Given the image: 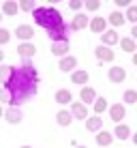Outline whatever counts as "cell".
Wrapping results in <instances>:
<instances>
[{
  "mask_svg": "<svg viewBox=\"0 0 137 148\" xmlns=\"http://www.w3.org/2000/svg\"><path fill=\"white\" fill-rule=\"evenodd\" d=\"M0 19H2V13H0Z\"/></svg>",
  "mask_w": 137,
  "mask_h": 148,
  "instance_id": "b9f144b4",
  "label": "cell"
},
{
  "mask_svg": "<svg viewBox=\"0 0 137 148\" xmlns=\"http://www.w3.org/2000/svg\"><path fill=\"white\" fill-rule=\"evenodd\" d=\"M107 75H109V82H114V84H120V82L126 79V71H124V67H111Z\"/></svg>",
  "mask_w": 137,
  "mask_h": 148,
  "instance_id": "9a60e30c",
  "label": "cell"
},
{
  "mask_svg": "<svg viewBox=\"0 0 137 148\" xmlns=\"http://www.w3.org/2000/svg\"><path fill=\"white\" fill-rule=\"evenodd\" d=\"M86 129H88L90 133H99V131L103 129V120H101V116H92V118H86Z\"/></svg>",
  "mask_w": 137,
  "mask_h": 148,
  "instance_id": "d6986e66",
  "label": "cell"
},
{
  "mask_svg": "<svg viewBox=\"0 0 137 148\" xmlns=\"http://www.w3.org/2000/svg\"><path fill=\"white\" fill-rule=\"evenodd\" d=\"M133 64H135V67H137V52L133 54Z\"/></svg>",
  "mask_w": 137,
  "mask_h": 148,
  "instance_id": "d590c367",
  "label": "cell"
},
{
  "mask_svg": "<svg viewBox=\"0 0 137 148\" xmlns=\"http://www.w3.org/2000/svg\"><path fill=\"white\" fill-rule=\"evenodd\" d=\"M111 142H114V133H109V131H99L96 133V144L99 146H111Z\"/></svg>",
  "mask_w": 137,
  "mask_h": 148,
  "instance_id": "ffe728a7",
  "label": "cell"
},
{
  "mask_svg": "<svg viewBox=\"0 0 137 148\" xmlns=\"http://www.w3.org/2000/svg\"><path fill=\"white\" fill-rule=\"evenodd\" d=\"M96 58H99V62H111V60L116 58V54L111 52V47H105V45H99V47L94 49Z\"/></svg>",
  "mask_w": 137,
  "mask_h": 148,
  "instance_id": "8992f818",
  "label": "cell"
},
{
  "mask_svg": "<svg viewBox=\"0 0 137 148\" xmlns=\"http://www.w3.org/2000/svg\"><path fill=\"white\" fill-rule=\"evenodd\" d=\"M71 116L77 120H86L88 118V108L79 101V103H71Z\"/></svg>",
  "mask_w": 137,
  "mask_h": 148,
  "instance_id": "9c48e42d",
  "label": "cell"
},
{
  "mask_svg": "<svg viewBox=\"0 0 137 148\" xmlns=\"http://www.w3.org/2000/svg\"><path fill=\"white\" fill-rule=\"evenodd\" d=\"M84 7H86V11H99V9H101V2H99V0H86Z\"/></svg>",
  "mask_w": 137,
  "mask_h": 148,
  "instance_id": "4dcf8cb0",
  "label": "cell"
},
{
  "mask_svg": "<svg viewBox=\"0 0 137 148\" xmlns=\"http://www.w3.org/2000/svg\"><path fill=\"white\" fill-rule=\"evenodd\" d=\"M17 11H19V4L15 2V0H4L2 2V15H9V17H15L17 15Z\"/></svg>",
  "mask_w": 137,
  "mask_h": 148,
  "instance_id": "e0dca14e",
  "label": "cell"
},
{
  "mask_svg": "<svg viewBox=\"0 0 137 148\" xmlns=\"http://www.w3.org/2000/svg\"><path fill=\"white\" fill-rule=\"evenodd\" d=\"M11 73H13V67H11V64H0V84H2V86L11 79Z\"/></svg>",
  "mask_w": 137,
  "mask_h": 148,
  "instance_id": "d4e9b609",
  "label": "cell"
},
{
  "mask_svg": "<svg viewBox=\"0 0 137 148\" xmlns=\"http://www.w3.org/2000/svg\"><path fill=\"white\" fill-rule=\"evenodd\" d=\"M75 148H86V146H75Z\"/></svg>",
  "mask_w": 137,
  "mask_h": 148,
  "instance_id": "ab89813d",
  "label": "cell"
},
{
  "mask_svg": "<svg viewBox=\"0 0 137 148\" xmlns=\"http://www.w3.org/2000/svg\"><path fill=\"white\" fill-rule=\"evenodd\" d=\"M17 54H19V58L28 60V58H32V56L37 54V47H34V43H19L17 45Z\"/></svg>",
  "mask_w": 137,
  "mask_h": 148,
  "instance_id": "30bf717a",
  "label": "cell"
},
{
  "mask_svg": "<svg viewBox=\"0 0 137 148\" xmlns=\"http://www.w3.org/2000/svg\"><path fill=\"white\" fill-rule=\"evenodd\" d=\"M124 103H129V105L137 103V90H126L124 92Z\"/></svg>",
  "mask_w": 137,
  "mask_h": 148,
  "instance_id": "f1b7e54d",
  "label": "cell"
},
{
  "mask_svg": "<svg viewBox=\"0 0 137 148\" xmlns=\"http://www.w3.org/2000/svg\"><path fill=\"white\" fill-rule=\"evenodd\" d=\"M69 41H60V43H52V54L58 56V58H64V56H69Z\"/></svg>",
  "mask_w": 137,
  "mask_h": 148,
  "instance_id": "4fadbf2b",
  "label": "cell"
},
{
  "mask_svg": "<svg viewBox=\"0 0 137 148\" xmlns=\"http://www.w3.org/2000/svg\"><path fill=\"white\" fill-rule=\"evenodd\" d=\"M131 39H133V41H135V43H137V24H135V26H133V30H131Z\"/></svg>",
  "mask_w": 137,
  "mask_h": 148,
  "instance_id": "e575fe53",
  "label": "cell"
},
{
  "mask_svg": "<svg viewBox=\"0 0 137 148\" xmlns=\"http://www.w3.org/2000/svg\"><path fill=\"white\" fill-rule=\"evenodd\" d=\"M15 37L19 39V43H30V39L34 37V28L30 24H19L15 28Z\"/></svg>",
  "mask_w": 137,
  "mask_h": 148,
  "instance_id": "3957f363",
  "label": "cell"
},
{
  "mask_svg": "<svg viewBox=\"0 0 137 148\" xmlns=\"http://www.w3.org/2000/svg\"><path fill=\"white\" fill-rule=\"evenodd\" d=\"M120 43V37L116 30H105L103 34H101V45H105V47H111V45Z\"/></svg>",
  "mask_w": 137,
  "mask_h": 148,
  "instance_id": "ba28073f",
  "label": "cell"
},
{
  "mask_svg": "<svg viewBox=\"0 0 137 148\" xmlns=\"http://www.w3.org/2000/svg\"><path fill=\"white\" fill-rule=\"evenodd\" d=\"M37 84H39V71L32 64H22V67H13L11 79L4 84L11 92V108H17L19 103L28 101L30 97L37 95Z\"/></svg>",
  "mask_w": 137,
  "mask_h": 148,
  "instance_id": "6da1fadb",
  "label": "cell"
},
{
  "mask_svg": "<svg viewBox=\"0 0 137 148\" xmlns=\"http://www.w3.org/2000/svg\"><path fill=\"white\" fill-rule=\"evenodd\" d=\"M124 19H126V22H131L133 26L137 24V4H131V7L126 9V13H124Z\"/></svg>",
  "mask_w": 137,
  "mask_h": 148,
  "instance_id": "4316f807",
  "label": "cell"
},
{
  "mask_svg": "<svg viewBox=\"0 0 137 148\" xmlns=\"http://www.w3.org/2000/svg\"><path fill=\"white\" fill-rule=\"evenodd\" d=\"M2 103L11 105V92H9V88H4V86L0 88V105H2Z\"/></svg>",
  "mask_w": 137,
  "mask_h": 148,
  "instance_id": "f546056e",
  "label": "cell"
},
{
  "mask_svg": "<svg viewBox=\"0 0 137 148\" xmlns=\"http://www.w3.org/2000/svg\"><path fill=\"white\" fill-rule=\"evenodd\" d=\"M92 105H94V116H101L105 110H107V99H105V97H96Z\"/></svg>",
  "mask_w": 137,
  "mask_h": 148,
  "instance_id": "cb8c5ba5",
  "label": "cell"
},
{
  "mask_svg": "<svg viewBox=\"0 0 137 148\" xmlns=\"http://www.w3.org/2000/svg\"><path fill=\"white\" fill-rule=\"evenodd\" d=\"M4 120L9 122V125H17V122L24 120V114L19 108H9L7 112H4Z\"/></svg>",
  "mask_w": 137,
  "mask_h": 148,
  "instance_id": "52a82bcc",
  "label": "cell"
},
{
  "mask_svg": "<svg viewBox=\"0 0 137 148\" xmlns=\"http://www.w3.org/2000/svg\"><path fill=\"white\" fill-rule=\"evenodd\" d=\"M2 60H4V52L0 49V62H2Z\"/></svg>",
  "mask_w": 137,
  "mask_h": 148,
  "instance_id": "74e56055",
  "label": "cell"
},
{
  "mask_svg": "<svg viewBox=\"0 0 137 148\" xmlns=\"http://www.w3.org/2000/svg\"><path fill=\"white\" fill-rule=\"evenodd\" d=\"M120 47L124 49V52H129V54H135L137 52V43L131 37H124V39H120Z\"/></svg>",
  "mask_w": 137,
  "mask_h": 148,
  "instance_id": "603a6c76",
  "label": "cell"
},
{
  "mask_svg": "<svg viewBox=\"0 0 137 148\" xmlns=\"http://www.w3.org/2000/svg\"><path fill=\"white\" fill-rule=\"evenodd\" d=\"M2 116H4V110H2V105H0V118H2Z\"/></svg>",
  "mask_w": 137,
  "mask_h": 148,
  "instance_id": "f35d334b",
  "label": "cell"
},
{
  "mask_svg": "<svg viewBox=\"0 0 137 148\" xmlns=\"http://www.w3.org/2000/svg\"><path fill=\"white\" fill-rule=\"evenodd\" d=\"M88 79H90L88 71H82V69H75L73 73H71V82H73V84H77V86H86V84H88Z\"/></svg>",
  "mask_w": 137,
  "mask_h": 148,
  "instance_id": "5bb4252c",
  "label": "cell"
},
{
  "mask_svg": "<svg viewBox=\"0 0 137 148\" xmlns=\"http://www.w3.org/2000/svg\"><path fill=\"white\" fill-rule=\"evenodd\" d=\"M17 4H19V9H22V11H28V13H32L34 9H37L34 0H22V2H17Z\"/></svg>",
  "mask_w": 137,
  "mask_h": 148,
  "instance_id": "83f0119b",
  "label": "cell"
},
{
  "mask_svg": "<svg viewBox=\"0 0 137 148\" xmlns=\"http://www.w3.org/2000/svg\"><path fill=\"white\" fill-rule=\"evenodd\" d=\"M131 137H133V144L137 146V133H135V135H131Z\"/></svg>",
  "mask_w": 137,
  "mask_h": 148,
  "instance_id": "8d00e7d4",
  "label": "cell"
},
{
  "mask_svg": "<svg viewBox=\"0 0 137 148\" xmlns=\"http://www.w3.org/2000/svg\"><path fill=\"white\" fill-rule=\"evenodd\" d=\"M88 26H90V30H92V32L103 34L105 30H107V19H105V17H92Z\"/></svg>",
  "mask_w": 137,
  "mask_h": 148,
  "instance_id": "7c38bea8",
  "label": "cell"
},
{
  "mask_svg": "<svg viewBox=\"0 0 137 148\" xmlns=\"http://www.w3.org/2000/svg\"><path fill=\"white\" fill-rule=\"evenodd\" d=\"M56 122H58L60 127H69L71 122H73V116H71V112H67V110H60L58 114H56Z\"/></svg>",
  "mask_w": 137,
  "mask_h": 148,
  "instance_id": "44dd1931",
  "label": "cell"
},
{
  "mask_svg": "<svg viewBox=\"0 0 137 148\" xmlns=\"http://www.w3.org/2000/svg\"><path fill=\"white\" fill-rule=\"evenodd\" d=\"M75 67H77V58H75V56H64V58H60L58 69L62 71V73H73Z\"/></svg>",
  "mask_w": 137,
  "mask_h": 148,
  "instance_id": "5b68a950",
  "label": "cell"
},
{
  "mask_svg": "<svg viewBox=\"0 0 137 148\" xmlns=\"http://www.w3.org/2000/svg\"><path fill=\"white\" fill-rule=\"evenodd\" d=\"M79 99H82V103L86 105V108H88V103H94V99H96L94 88H92V86H84L82 92H79Z\"/></svg>",
  "mask_w": 137,
  "mask_h": 148,
  "instance_id": "2e32d148",
  "label": "cell"
},
{
  "mask_svg": "<svg viewBox=\"0 0 137 148\" xmlns=\"http://www.w3.org/2000/svg\"><path fill=\"white\" fill-rule=\"evenodd\" d=\"M11 37H13V34L9 32L7 28H0V45H7L9 41H11Z\"/></svg>",
  "mask_w": 137,
  "mask_h": 148,
  "instance_id": "1f68e13d",
  "label": "cell"
},
{
  "mask_svg": "<svg viewBox=\"0 0 137 148\" xmlns=\"http://www.w3.org/2000/svg\"><path fill=\"white\" fill-rule=\"evenodd\" d=\"M22 148H32V146H22Z\"/></svg>",
  "mask_w": 137,
  "mask_h": 148,
  "instance_id": "60d3db41",
  "label": "cell"
},
{
  "mask_svg": "<svg viewBox=\"0 0 137 148\" xmlns=\"http://www.w3.org/2000/svg\"><path fill=\"white\" fill-rule=\"evenodd\" d=\"M116 7H124V9H129V7H131V2H129V0H116Z\"/></svg>",
  "mask_w": 137,
  "mask_h": 148,
  "instance_id": "836d02e7",
  "label": "cell"
},
{
  "mask_svg": "<svg viewBox=\"0 0 137 148\" xmlns=\"http://www.w3.org/2000/svg\"><path fill=\"white\" fill-rule=\"evenodd\" d=\"M56 103H60V105H69V103H73V95H71V90H67V88L56 90Z\"/></svg>",
  "mask_w": 137,
  "mask_h": 148,
  "instance_id": "ac0fdd59",
  "label": "cell"
},
{
  "mask_svg": "<svg viewBox=\"0 0 137 148\" xmlns=\"http://www.w3.org/2000/svg\"><path fill=\"white\" fill-rule=\"evenodd\" d=\"M107 22H109L114 28H120V26H124V22H126V19H124V13H120V11H114V13H111L109 17H107Z\"/></svg>",
  "mask_w": 137,
  "mask_h": 148,
  "instance_id": "7402d4cb",
  "label": "cell"
},
{
  "mask_svg": "<svg viewBox=\"0 0 137 148\" xmlns=\"http://www.w3.org/2000/svg\"><path fill=\"white\" fill-rule=\"evenodd\" d=\"M114 135L118 137V140H126V137H131V129H129V125H116Z\"/></svg>",
  "mask_w": 137,
  "mask_h": 148,
  "instance_id": "484cf974",
  "label": "cell"
},
{
  "mask_svg": "<svg viewBox=\"0 0 137 148\" xmlns=\"http://www.w3.org/2000/svg\"><path fill=\"white\" fill-rule=\"evenodd\" d=\"M124 116H126V110H124V105H122V103H114V105L109 108V118L114 120L116 125H122Z\"/></svg>",
  "mask_w": 137,
  "mask_h": 148,
  "instance_id": "277c9868",
  "label": "cell"
},
{
  "mask_svg": "<svg viewBox=\"0 0 137 148\" xmlns=\"http://www.w3.org/2000/svg\"><path fill=\"white\" fill-rule=\"evenodd\" d=\"M90 24V19L86 17L84 13H77L73 19H71V24H69V30H84L86 26Z\"/></svg>",
  "mask_w": 137,
  "mask_h": 148,
  "instance_id": "8fae6325",
  "label": "cell"
},
{
  "mask_svg": "<svg viewBox=\"0 0 137 148\" xmlns=\"http://www.w3.org/2000/svg\"><path fill=\"white\" fill-rule=\"evenodd\" d=\"M69 9H71V11H79V9H84V2H82V0H71Z\"/></svg>",
  "mask_w": 137,
  "mask_h": 148,
  "instance_id": "d6a6232c",
  "label": "cell"
},
{
  "mask_svg": "<svg viewBox=\"0 0 137 148\" xmlns=\"http://www.w3.org/2000/svg\"><path fill=\"white\" fill-rule=\"evenodd\" d=\"M32 17H34V24H39V26H43L45 30H56L60 26H64V19L62 15H60L58 9L54 7H37L32 11Z\"/></svg>",
  "mask_w": 137,
  "mask_h": 148,
  "instance_id": "7a4b0ae2",
  "label": "cell"
}]
</instances>
